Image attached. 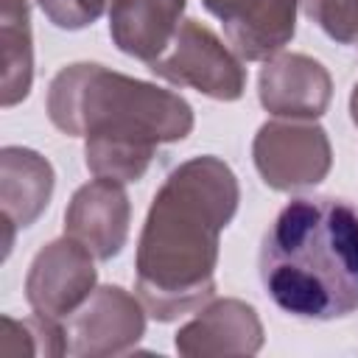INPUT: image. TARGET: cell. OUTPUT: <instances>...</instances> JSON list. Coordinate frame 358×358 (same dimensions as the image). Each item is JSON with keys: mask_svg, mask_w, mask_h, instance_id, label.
Instances as JSON below:
<instances>
[{"mask_svg": "<svg viewBox=\"0 0 358 358\" xmlns=\"http://www.w3.org/2000/svg\"><path fill=\"white\" fill-rule=\"evenodd\" d=\"M182 355H252L263 347L257 310L241 299H215L176 333Z\"/></svg>", "mask_w": 358, "mask_h": 358, "instance_id": "11", "label": "cell"}, {"mask_svg": "<svg viewBox=\"0 0 358 358\" xmlns=\"http://www.w3.org/2000/svg\"><path fill=\"white\" fill-rule=\"evenodd\" d=\"M187 0H109V36L131 59L151 64L176 36Z\"/></svg>", "mask_w": 358, "mask_h": 358, "instance_id": "13", "label": "cell"}, {"mask_svg": "<svg viewBox=\"0 0 358 358\" xmlns=\"http://www.w3.org/2000/svg\"><path fill=\"white\" fill-rule=\"evenodd\" d=\"M255 168L271 190L319 185L333 162L330 140L313 120H268L252 143Z\"/></svg>", "mask_w": 358, "mask_h": 358, "instance_id": "5", "label": "cell"}, {"mask_svg": "<svg viewBox=\"0 0 358 358\" xmlns=\"http://www.w3.org/2000/svg\"><path fill=\"white\" fill-rule=\"evenodd\" d=\"M148 70L173 87H190L215 101H238L246 90L241 56L199 20H182L176 36Z\"/></svg>", "mask_w": 358, "mask_h": 358, "instance_id": "4", "label": "cell"}, {"mask_svg": "<svg viewBox=\"0 0 358 358\" xmlns=\"http://www.w3.org/2000/svg\"><path fill=\"white\" fill-rule=\"evenodd\" d=\"M129 218L131 207L123 182L95 176L73 193L64 210V232L81 241L98 260H112L126 246Z\"/></svg>", "mask_w": 358, "mask_h": 358, "instance_id": "9", "label": "cell"}, {"mask_svg": "<svg viewBox=\"0 0 358 358\" xmlns=\"http://www.w3.org/2000/svg\"><path fill=\"white\" fill-rule=\"evenodd\" d=\"M221 20L232 50L246 62H268L296 34L299 0H201Z\"/></svg>", "mask_w": 358, "mask_h": 358, "instance_id": "8", "label": "cell"}, {"mask_svg": "<svg viewBox=\"0 0 358 358\" xmlns=\"http://www.w3.org/2000/svg\"><path fill=\"white\" fill-rule=\"evenodd\" d=\"M260 282L288 316L333 322L358 310V207L333 196L291 199L260 243Z\"/></svg>", "mask_w": 358, "mask_h": 358, "instance_id": "3", "label": "cell"}, {"mask_svg": "<svg viewBox=\"0 0 358 358\" xmlns=\"http://www.w3.org/2000/svg\"><path fill=\"white\" fill-rule=\"evenodd\" d=\"M145 305L120 285H101L67 322V352L123 355L145 330Z\"/></svg>", "mask_w": 358, "mask_h": 358, "instance_id": "7", "label": "cell"}, {"mask_svg": "<svg viewBox=\"0 0 358 358\" xmlns=\"http://www.w3.org/2000/svg\"><path fill=\"white\" fill-rule=\"evenodd\" d=\"M53 193V165L20 145H6L0 151V201L6 224V257L11 252L14 229L31 227L48 207Z\"/></svg>", "mask_w": 358, "mask_h": 358, "instance_id": "12", "label": "cell"}, {"mask_svg": "<svg viewBox=\"0 0 358 358\" xmlns=\"http://www.w3.org/2000/svg\"><path fill=\"white\" fill-rule=\"evenodd\" d=\"M299 8L333 42L358 45V0H299Z\"/></svg>", "mask_w": 358, "mask_h": 358, "instance_id": "16", "label": "cell"}, {"mask_svg": "<svg viewBox=\"0 0 358 358\" xmlns=\"http://www.w3.org/2000/svg\"><path fill=\"white\" fill-rule=\"evenodd\" d=\"M3 355H64L67 352V330L59 327L56 319L48 316H3V338H0Z\"/></svg>", "mask_w": 358, "mask_h": 358, "instance_id": "15", "label": "cell"}, {"mask_svg": "<svg viewBox=\"0 0 358 358\" xmlns=\"http://www.w3.org/2000/svg\"><path fill=\"white\" fill-rule=\"evenodd\" d=\"M106 6L109 0H39L45 17L62 31H81L92 25L106 11Z\"/></svg>", "mask_w": 358, "mask_h": 358, "instance_id": "17", "label": "cell"}, {"mask_svg": "<svg viewBox=\"0 0 358 358\" xmlns=\"http://www.w3.org/2000/svg\"><path fill=\"white\" fill-rule=\"evenodd\" d=\"M0 103L17 106L28 98L34 84V45H31V6L28 0H0Z\"/></svg>", "mask_w": 358, "mask_h": 358, "instance_id": "14", "label": "cell"}, {"mask_svg": "<svg viewBox=\"0 0 358 358\" xmlns=\"http://www.w3.org/2000/svg\"><path fill=\"white\" fill-rule=\"evenodd\" d=\"M48 117L59 131L84 137L92 176L117 182L143 179L157 145L193 131V109L179 92L95 62L67 64L53 76Z\"/></svg>", "mask_w": 358, "mask_h": 358, "instance_id": "2", "label": "cell"}, {"mask_svg": "<svg viewBox=\"0 0 358 358\" xmlns=\"http://www.w3.org/2000/svg\"><path fill=\"white\" fill-rule=\"evenodd\" d=\"M257 95L260 103L277 117L316 120L330 103L333 81L322 62L305 53H282L263 64Z\"/></svg>", "mask_w": 358, "mask_h": 358, "instance_id": "10", "label": "cell"}, {"mask_svg": "<svg viewBox=\"0 0 358 358\" xmlns=\"http://www.w3.org/2000/svg\"><path fill=\"white\" fill-rule=\"evenodd\" d=\"M238 199L232 168L213 154L182 162L154 193L137 241L134 285L157 322H173L213 296L221 232Z\"/></svg>", "mask_w": 358, "mask_h": 358, "instance_id": "1", "label": "cell"}, {"mask_svg": "<svg viewBox=\"0 0 358 358\" xmlns=\"http://www.w3.org/2000/svg\"><path fill=\"white\" fill-rule=\"evenodd\" d=\"M350 117H352V123L358 126V84L352 87V95H350Z\"/></svg>", "mask_w": 358, "mask_h": 358, "instance_id": "18", "label": "cell"}, {"mask_svg": "<svg viewBox=\"0 0 358 358\" xmlns=\"http://www.w3.org/2000/svg\"><path fill=\"white\" fill-rule=\"evenodd\" d=\"M92 252L64 235L36 252L25 277V296L34 313L48 319H70L95 291Z\"/></svg>", "mask_w": 358, "mask_h": 358, "instance_id": "6", "label": "cell"}]
</instances>
